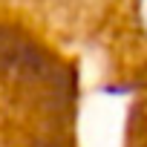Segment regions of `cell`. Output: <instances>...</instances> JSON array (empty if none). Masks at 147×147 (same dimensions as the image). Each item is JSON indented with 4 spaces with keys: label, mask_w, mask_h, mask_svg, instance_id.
Returning a JSON list of instances; mask_svg holds the SVG:
<instances>
[{
    "label": "cell",
    "mask_w": 147,
    "mask_h": 147,
    "mask_svg": "<svg viewBox=\"0 0 147 147\" xmlns=\"http://www.w3.org/2000/svg\"><path fill=\"white\" fill-rule=\"evenodd\" d=\"M136 18H138V26L147 32V0H136Z\"/></svg>",
    "instance_id": "6da1fadb"
}]
</instances>
